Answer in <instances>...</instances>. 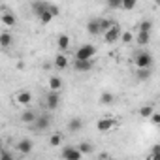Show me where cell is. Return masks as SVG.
Returning a JSON list of instances; mask_svg holds the SVG:
<instances>
[{
  "label": "cell",
  "instance_id": "17",
  "mask_svg": "<svg viewBox=\"0 0 160 160\" xmlns=\"http://www.w3.org/2000/svg\"><path fill=\"white\" fill-rule=\"evenodd\" d=\"M81 128H83V121H81V119L73 117V119H70V121H68V130H70V132H73V134H75V132H79Z\"/></svg>",
  "mask_w": 160,
  "mask_h": 160
},
{
  "label": "cell",
  "instance_id": "20",
  "mask_svg": "<svg viewBox=\"0 0 160 160\" xmlns=\"http://www.w3.org/2000/svg\"><path fill=\"white\" fill-rule=\"evenodd\" d=\"M13 43V36L10 34V32H2V34H0V47H10Z\"/></svg>",
  "mask_w": 160,
  "mask_h": 160
},
{
  "label": "cell",
  "instance_id": "19",
  "mask_svg": "<svg viewBox=\"0 0 160 160\" xmlns=\"http://www.w3.org/2000/svg\"><path fill=\"white\" fill-rule=\"evenodd\" d=\"M134 40H136V43H138V45H141V47H143V45H147V43L151 42V32H141V30H139V34H138Z\"/></svg>",
  "mask_w": 160,
  "mask_h": 160
},
{
  "label": "cell",
  "instance_id": "24",
  "mask_svg": "<svg viewBox=\"0 0 160 160\" xmlns=\"http://www.w3.org/2000/svg\"><path fill=\"white\" fill-rule=\"evenodd\" d=\"M136 4H138V0H121V10L130 12V10L136 8Z\"/></svg>",
  "mask_w": 160,
  "mask_h": 160
},
{
  "label": "cell",
  "instance_id": "6",
  "mask_svg": "<svg viewBox=\"0 0 160 160\" xmlns=\"http://www.w3.org/2000/svg\"><path fill=\"white\" fill-rule=\"evenodd\" d=\"M117 124H119V121L115 119V117H104V119H100L98 122H96V128L100 130V132H111V130H115L117 128Z\"/></svg>",
  "mask_w": 160,
  "mask_h": 160
},
{
  "label": "cell",
  "instance_id": "7",
  "mask_svg": "<svg viewBox=\"0 0 160 160\" xmlns=\"http://www.w3.org/2000/svg\"><path fill=\"white\" fill-rule=\"evenodd\" d=\"M62 158H66V160H81L83 158V152L79 151L77 147L68 145V147L62 149Z\"/></svg>",
  "mask_w": 160,
  "mask_h": 160
},
{
  "label": "cell",
  "instance_id": "27",
  "mask_svg": "<svg viewBox=\"0 0 160 160\" xmlns=\"http://www.w3.org/2000/svg\"><path fill=\"white\" fill-rule=\"evenodd\" d=\"M60 143H62V136H60V134H53V136L49 138V145H51V147H58Z\"/></svg>",
  "mask_w": 160,
  "mask_h": 160
},
{
  "label": "cell",
  "instance_id": "15",
  "mask_svg": "<svg viewBox=\"0 0 160 160\" xmlns=\"http://www.w3.org/2000/svg\"><path fill=\"white\" fill-rule=\"evenodd\" d=\"M36 115H38L36 111H32V109H25V108H23V113H21V117H19V119H21V122L30 124V122L36 119Z\"/></svg>",
  "mask_w": 160,
  "mask_h": 160
},
{
  "label": "cell",
  "instance_id": "30",
  "mask_svg": "<svg viewBox=\"0 0 160 160\" xmlns=\"http://www.w3.org/2000/svg\"><path fill=\"white\" fill-rule=\"evenodd\" d=\"M151 28H152V23H151V21L139 23V30H141V32H151Z\"/></svg>",
  "mask_w": 160,
  "mask_h": 160
},
{
  "label": "cell",
  "instance_id": "28",
  "mask_svg": "<svg viewBox=\"0 0 160 160\" xmlns=\"http://www.w3.org/2000/svg\"><path fill=\"white\" fill-rule=\"evenodd\" d=\"M77 149L81 151L83 154H91V152H92V145H91V143H85V141H83V143H79Z\"/></svg>",
  "mask_w": 160,
  "mask_h": 160
},
{
  "label": "cell",
  "instance_id": "23",
  "mask_svg": "<svg viewBox=\"0 0 160 160\" xmlns=\"http://www.w3.org/2000/svg\"><path fill=\"white\" fill-rule=\"evenodd\" d=\"M47 6H49V4H47V2H43V0H34V2H32V10H34V13H36V15H38V13H42Z\"/></svg>",
  "mask_w": 160,
  "mask_h": 160
},
{
  "label": "cell",
  "instance_id": "18",
  "mask_svg": "<svg viewBox=\"0 0 160 160\" xmlns=\"http://www.w3.org/2000/svg\"><path fill=\"white\" fill-rule=\"evenodd\" d=\"M38 19H40V25H49V23L53 21V13L49 12V6H47L42 13H38Z\"/></svg>",
  "mask_w": 160,
  "mask_h": 160
},
{
  "label": "cell",
  "instance_id": "22",
  "mask_svg": "<svg viewBox=\"0 0 160 160\" xmlns=\"http://www.w3.org/2000/svg\"><path fill=\"white\" fill-rule=\"evenodd\" d=\"M113 102H115V94H113V92H102V94H100V104L109 106V104H113Z\"/></svg>",
  "mask_w": 160,
  "mask_h": 160
},
{
  "label": "cell",
  "instance_id": "3",
  "mask_svg": "<svg viewBox=\"0 0 160 160\" xmlns=\"http://www.w3.org/2000/svg\"><path fill=\"white\" fill-rule=\"evenodd\" d=\"M94 55H96V47L92 43H85V45H81V47L75 51V58L77 60H89Z\"/></svg>",
  "mask_w": 160,
  "mask_h": 160
},
{
  "label": "cell",
  "instance_id": "34",
  "mask_svg": "<svg viewBox=\"0 0 160 160\" xmlns=\"http://www.w3.org/2000/svg\"><path fill=\"white\" fill-rule=\"evenodd\" d=\"M0 149H2V139H0Z\"/></svg>",
  "mask_w": 160,
  "mask_h": 160
},
{
  "label": "cell",
  "instance_id": "32",
  "mask_svg": "<svg viewBox=\"0 0 160 160\" xmlns=\"http://www.w3.org/2000/svg\"><path fill=\"white\" fill-rule=\"evenodd\" d=\"M151 121H152V124H160V113L158 111H152L151 113Z\"/></svg>",
  "mask_w": 160,
  "mask_h": 160
},
{
  "label": "cell",
  "instance_id": "12",
  "mask_svg": "<svg viewBox=\"0 0 160 160\" xmlns=\"http://www.w3.org/2000/svg\"><path fill=\"white\" fill-rule=\"evenodd\" d=\"M53 64H55V68H58V70H64L70 62H68V57L64 55V53H58V55H55V60H53Z\"/></svg>",
  "mask_w": 160,
  "mask_h": 160
},
{
  "label": "cell",
  "instance_id": "5",
  "mask_svg": "<svg viewBox=\"0 0 160 160\" xmlns=\"http://www.w3.org/2000/svg\"><path fill=\"white\" fill-rule=\"evenodd\" d=\"M32 124V130L34 132H43V130H47L49 126H51V117L49 115H36V119L30 122Z\"/></svg>",
  "mask_w": 160,
  "mask_h": 160
},
{
  "label": "cell",
  "instance_id": "16",
  "mask_svg": "<svg viewBox=\"0 0 160 160\" xmlns=\"http://www.w3.org/2000/svg\"><path fill=\"white\" fill-rule=\"evenodd\" d=\"M151 75H152L151 68H136V77L139 81H147V79H151Z\"/></svg>",
  "mask_w": 160,
  "mask_h": 160
},
{
  "label": "cell",
  "instance_id": "29",
  "mask_svg": "<svg viewBox=\"0 0 160 160\" xmlns=\"http://www.w3.org/2000/svg\"><path fill=\"white\" fill-rule=\"evenodd\" d=\"M119 40H121L122 43H130V42H134V34H132V32H121Z\"/></svg>",
  "mask_w": 160,
  "mask_h": 160
},
{
  "label": "cell",
  "instance_id": "13",
  "mask_svg": "<svg viewBox=\"0 0 160 160\" xmlns=\"http://www.w3.org/2000/svg\"><path fill=\"white\" fill-rule=\"evenodd\" d=\"M0 21H2V25H6V27H13L17 23V17L12 12H4L2 15H0Z\"/></svg>",
  "mask_w": 160,
  "mask_h": 160
},
{
  "label": "cell",
  "instance_id": "11",
  "mask_svg": "<svg viewBox=\"0 0 160 160\" xmlns=\"http://www.w3.org/2000/svg\"><path fill=\"white\" fill-rule=\"evenodd\" d=\"M70 42H72V40H70V36H68V34H60V36L57 38V45H58V49H60L62 53L70 49Z\"/></svg>",
  "mask_w": 160,
  "mask_h": 160
},
{
  "label": "cell",
  "instance_id": "9",
  "mask_svg": "<svg viewBox=\"0 0 160 160\" xmlns=\"http://www.w3.org/2000/svg\"><path fill=\"white\" fill-rule=\"evenodd\" d=\"M15 149H17L21 154H30V152H32V149H34V143H32V139L23 138V139H19V141H17Z\"/></svg>",
  "mask_w": 160,
  "mask_h": 160
},
{
  "label": "cell",
  "instance_id": "33",
  "mask_svg": "<svg viewBox=\"0 0 160 160\" xmlns=\"http://www.w3.org/2000/svg\"><path fill=\"white\" fill-rule=\"evenodd\" d=\"M49 12L53 13V17H55V15H58V8H57V6H53V4H49Z\"/></svg>",
  "mask_w": 160,
  "mask_h": 160
},
{
  "label": "cell",
  "instance_id": "2",
  "mask_svg": "<svg viewBox=\"0 0 160 160\" xmlns=\"http://www.w3.org/2000/svg\"><path fill=\"white\" fill-rule=\"evenodd\" d=\"M121 25L119 23H113L102 36H104V42L108 43V45H111V43H115V42H119V36H121Z\"/></svg>",
  "mask_w": 160,
  "mask_h": 160
},
{
  "label": "cell",
  "instance_id": "21",
  "mask_svg": "<svg viewBox=\"0 0 160 160\" xmlns=\"http://www.w3.org/2000/svg\"><path fill=\"white\" fill-rule=\"evenodd\" d=\"M60 89H62V79L57 75L49 77V91H60Z\"/></svg>",
  "mask_w": 160,
  "mask_h": 160
},
{
  "label": "cell",
  "instance_id": "10",
  "mask_svg": "<svg viewBox=\"0 0 160 160\" xmlns=\"http://www.w3.org/2000/svg\"><path fill=\"white\" fill-rule=\"evenodd\" d=\"M73 70L79 72V73L91 72V70H92V58H89V60H77V58H75V62H73Z\"/></svg>",
  "mask_w": 160,
  "mask_h": 160
},
{
  "label": "cell",
  "instance_id": "31",
  "mask_svg": "<svg viewBox=\"0 0 160 160\" xmlns=\"http://www.w3.org/2000/svg\"><path fill=\"white\" fill-rule=\"evenodd\" d=\"M109 10H121V0H108Z\"/></svg>",
  "mask_w": 160,
  "mask_h": 160
},
{
  "label": "cell",
  "instance_id": "4",
  "mask_svg": "<svg viewBox=\"0 0 160 160\" xmlns=\"http://www.w3.org/2000/svg\"><path fill=\"white\" fill-rule=\"evenodd\" d=\"M13 104L17 108H27L32 104V92L30 91H19L13 94Z\"/></svg>",
  "mask_w": 160,
  "mask_h": 160
},
{
  "label": "cell",
  "instance_id": "25",
  "mask_svg": "<svg viewBox=\"0 0 160 160\" xmlns=\"http://www.w3.org/2000/svg\"><path fill=\"white\" fill-rule=\"evenodd\" d=\"M98 23H100V34H104L115 21H113V19H98Z\"/></svg>",
  "mask_w": 160,
  "mask_h": 160
},
{
  "label": "cell",
  "instance_id": "8",
  "mask_svg": "<svg viewBox=\"0 0 160 160\" xmlns=\"http://www.w3.org/2000/svg\"><path fill=\"white\" fill-rule=\"evenodd\" d=\"M45 100H47V102H45L47 109H49V111H55V109L58 108V104H60V94H58V91H49V94H47Z\"/></svg>",
  "mask_w": 160,
  "mask_h": 160
},
{
  "label": "cell",
  "instance_id": "26",
  "mask_svg": "<svg viewBox=\"0 0 160 160\" xmlns=\"http://www.w3.org/2000/svg\"><path fill=\"white\" fill-rule=\"evenodd\" d=\"M152 111H154V108H152V106H143V108L139 109V117H143V119H149Z\"/></svg>",
  "mask_w": 160,
  "mask_h": 160
},
{
  "label": "cell",
  "instance_id": "1",
  "mask_svg": "<svg viewBox=\"0 0 160 160\" xmlns=\"http://www.w3.org/2000/svg\"><path fill=\"white\" fill-rule=\"evenodd\" d=\"M154 64V58L149 51H139L134 55V66L136 68H152Z\"/></svg>",
  "mask_w": 160,
  "mask_h": 160
},
{
  "label": "cell",
  "instance_id": "14",
  "mask_svg": "<svg viewBox=\"0 0 160 160\" xmlns=\"http://www.w3.org/2000/svg\"><path fill=\"white\" fill-rule=\"evenodd\" d=\"M87 32L91 36H100V23H98V19H91L87 23Z\"/></svg>",
  "mask_w": 160,
  "mask_h": 160
}]
</instances>
